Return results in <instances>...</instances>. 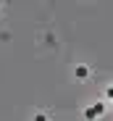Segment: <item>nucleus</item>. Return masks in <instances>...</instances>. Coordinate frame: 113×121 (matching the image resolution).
<instances>
[{
  "mask_svg": "<svg viewBox=\"0 0 113 121\" xmlns=\"http://www.w3.org/2000/svg\"><path fill=\"white\" fill-rule=\"evenodd\" d=\"M103 111H105V105H103V103H95V105H89V108L84 111V118H89V121H92V118H97Z\"/></svg>",
  "mask_w": 113,
  "mask_h": 121,
  "instance_id": "nucleus-1",
  "label": "nucleus"
},
{
  "mask_svg": "<svg viewBox=\"0 0 113 121\" xmlns=\"http://www.w3.org/2000/svg\"><path fill=\"white\" fill-rule=\"evenodd\" d=\"M76 76H79V79H87V76H89V71H87L84 66H79V69H76Z\"/></svg>",
  "mask_w": 113,
  "mask_h": 121,
  "instance_id": "nucleus-2",
  "label": "nucleus"
},
{
  "mask_svg": "<svg viewBox=\"0 0 113 121\" xmlns=\"http://www.w3.org/2000/svg\"><path fill=\"white\" fill-rule=\"evenodd\" d=\"M34 121H47V118H45V116L40 113V116H34Z\"/></svg>",
  "mask_w": 113,
  "mask_h": 121,
  "instance_id": "nucleus-3",
  "label": "nucleus"
},
{
  "mask_svg": "<svg viewBox=\"0 0 113 121\" xmlns=\"http://www.w3.org/2000/svg\"><path fill=\"white\" fill-rule=\"evenodd\" d=\"M108 97H110V100H113V87H108Z\"/></svg>",
  "mask_w": 113,
  "mask_h": 121,
  "instance_id": "nucleus-4",
  "label": "nucleus"
}]
</instances>
